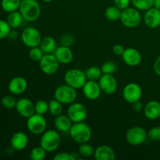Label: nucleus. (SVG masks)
<instances>
[{"mask_svg":"<svg viewBox=\"0 0 160 160\" xmlns=\"http://www.w3.org/2000/svg\"><path fill=\"white\" fill-rule=\"evenodd\" d=\"M19 11L23 20L34 22L40 17L41 6L37 0H21Z\"/></svg>","mask_w":160,"mask_h":160,"instance_id":"obj_1","label":"nucleus"},{"mask_svg":"<svg viewBox=\"0 0 160 160\" xmlns=\"http://www.w3.org/2000/svg\"><path fill=\"white\" fill-rule=\"evenodd\" d=\"M69 133L71 138L79 145L88 142L92 135V129L87 123H84V121L73 123Z\"/></svg>","mask_w":160,"mask_h":160,"instance_id":"obj_2","label":"nucleus"},{"mask_svg":"<svg viewBox=\"0 0 160 160\" xmlns=\"http://www.w3.org/2000/svg\"><path fill=\"white\" fill-rule=\"evenodd\" d=\"M61 138L59 133L55 130L45 131L40 139V145L46 152H52L59 148Z\"/></svg>","mask_w":160,"mask_h":160,"instance_id":"obj_3","label":"nucleus"},{"mask_svg":"<svg viewBox=\"0 0 160 160\" xmlns=\"http://www.w3.org/2000/svg\"><path fill=\"white\" fill-rule=\"evenodd\" d=\"M66 84L75 89L82 88L88 81L85 72L79 69H70L64 74Z\"/></svg>","mask_w":160,"mask_h":160,"instance_id":"obj_4","label":"nucleus"},{"mask_svg":"<svg viewBox=\"0 0 160 160\" xmlns=\"http://www.w3.org/2000/svg\"><path fill=\"white\" fill-rule=\"evenodd\" d=\"M122 24L128 28H134L142 22V15L140 10L135 7H128L123 9L120 17Z\"/></svg>","mask_w":160,"mask_h":160,"instance_id":"obj_5","label":"nucleus"},{"mask_svg":"<svg viewBox=\"0 0 160 160\" xmlns=\"http://www.w3.org/2000/svg\"><path fill=\"white\" fill-rule=\"evenodd\" d=\"M78 93L77 89L70 87L68 84L60 85L55 90L54 98L62 104H71L76 100Z\"/></svg>","mask_w":160,"mask_h":160,"instance_id":"obj_6","label":"nucleus"},{"mask_svg":"<svg viewBox=\"0 0 160 160\" xmlns=\"http://www.w3.org/2000/svg\"><path fill=\"white\" fill-rule=\"evenodd\" d=\"M27 128L33 134H42L47 128V121L44 115L34 113L28 118Z\"/></svg>","mask_w":160,"mask_h":160,"instance_id":"obj_7","label":"nucleus"},{"mask_svg":"<svg viewBox=\"0 0 160 160\" xmlns=\"http://www.w3.org/2000/svg\"><path fill=\"white\" fill-rule=\"evenodd\" d=\"M148 138V132L142 127H133L126 133V140L128 144L138 146L145 143Z\"/></svg>","mask_w":160,"mask_h":160,"instance_id":"obj_8","label":"nucleus"},{"mask_svg":"<svg viewBox=\"0 0 160 160\" xmlns=\"http://www.w3.org/2000/svg\"><path fill=\"white\" fill-rule=\"evenodd\" d=\"M42 39L40 32L34 27H28L21 33L22 42L30 48L39 46Z\"/></svg>","mask_w":160,"mask_h":160,"instance_id":"obj_9","label":"nucleus"},{"mask_svg":"<svg viewBox=\"0 0 160 160\" xmlns=\"http://www.w3.org/2000/svg\"><path fill=\"white\" fill-rule=\"evenodd\" d=\"M39 66L44 73L47 75H53L59 70V62L54 54H44L39 61Z\"/></svg>","mask_w":160,"mask_h":160,"instance_id":"obj_10","label":"nucleus"},{"mask_svg":"<svg viewBox=\"0 0 160 160\" xmlns=\"http://www.w3.org/2000/svg\"><path fill=\"white\" fill-rule=\"evenodd\" d=\"M88 111L85 106L80 102H73L70 104L67 110V116L73 123L84 121L87 118Z\"/></svg>","mask_w":160,"mask_h":160,"instance_id":"obj_11","label":"nucleus"},{"mask_svg":"<svg viewBox=\"0 0 160 160\" xmlns=\"http://www.w3.org/2000/svg\"><path fill=\"white\" fill-rule=\"evenodd\" d=\"M142 96V89L137 83H129L125 86L123 90V98L127 102L131 103V104L140 101Z\"/></svg>","mask_w":160,"mask_h":160,"instance_id":"obj_12","label":"nucleus"},{"mask_svg":"<svg viewBox=\"0 0 160 160\" xmlns=\"http://www.w3.org/2000/svg\"><path fill=\"white\" fill-rule=\"evenodd\" d=\"M82 90L84 97L91 101L98 99L102 92L99 84H98V81H88V80L83 86Z\"/></svg>","mask_w":160,"mask_h":160,"instance_id":"obj_13","label":"nucleus"},{"mask_svg":"<svg viewBox=\"0 0 160 160\" xmlns=\"http://www.w3.org/2000/svg\"><path fill=\"white\" fill-rule=\"evenodd\" d=\"M16 110L20 117L23 118H29L31 116L35 113L34 104L28 98H22L17 102Z\"/></svg>","mask_w":160,"mask_h":160,"instance_id":"obj_14","label":"nucleus"},{"mask_svg":"<svg viewBox=\"0 0 160 160\" xmlns=\"http://www.w3.org/2000/svg\"><path fill=\"white\" fill-rule=\"evenodd\" d=\"M98 84L102 89V92L107 95H112L117 92V81L112 74H104L103 73L100 79L98 80Z\"/></svg>","mask_w":160,"mask_h":160,"instance_id":"obj_15","label":"nucleus"},{"mask_svg":"<svg viewBox=\"0 0 160 160\" xmlns=\"http://www.w3.org/2000/svg\"><path fill=\"white\" fill-rule=\"evenodd\" d=\"M121 57L124 63L129 67H137L141 63L142 59L140 52L134 48H125Z\"/></svg>","mask_w":160,"mask_h":160,"instance_id":"obj_16","label":"nucleus"},{"mask_svg":"<svg viewBox=\"0 0 160 160\" xmlns=\"http://www.w3.org/2000/svg\"><path fill=\"white\" fill-rule=\"evenodd\" d=\"M144 22L148 28L151 29L159 28L160 26V10L155 7L150 8L145 11L144 15Z\"/></svg>","mask_w":160,"mask_h":160,"instance_id":"obj_17","label":"nucleus"},{"mask_svg":"<svg viewBox=\"0 0 160 160\" xmlns=\"http://www.w3.org/2000/svg\"><path fill=\"white\" fill-rule=\"evenodd\" d=\"M28 88V81L23 77L12 78L8 84V89L12 95H21Z\"/></svg>","mask_w":160,"mask_h":160,"instance_id":"obj_18","label":"nucleus"},{"mask_svg":"<svg viewBox=\"0 0 160 160\" xmlns=\"http://www.w3.org/2000/svg\"><path fill=\"white\" fill-rule=\"evenodd\" d=\"M28 144V138L25 133L18 131L12 134L10 140L11 148L16 151H22Z\"/></svg>","mask_w":160,"mask_h":160,"instance_id":"obj_19","label":"nucleus"},{"mask_svg":"<svg viewBox=\"0 0 160 160\" xmlns=\"http://www.w3.org/2000/svg\"><path fill=\"white\" fill-rule=\"evenodd\" d=\"M54 55L59 63L68 64L72 62L73 59V54L70 47L60 45L56 48Z\"/></svg>","mask_w":160,"mask_h":160,"instance_id":"obj_20","label":"nucleus"},{"mask_svg":"<svg viewBox=\"0 0 160 160\" xmlns=\"http://www.w3.org/2000/svg\"><path fill=\"white\" fill-rule=\"evenodd\" d=\"M94 157L96 160H114L116 159V154L110 146L102 145L95 148Z\"/></svg>","mask_w":160,"mask_h":160,"instance_id":"obj_21","label":"nucleus"},{"mask_svg":"<svg viewBox=\"0 0 160 160\" xmlns=\"http://www.w3.org/2000/svg\"><path fill=\"white\" fill-rule=\"evenodd\" d=\"M144 114L147 119L154 120L160 117V102L156 100L150 101L144 106Z\"/></svg>","mask_w":160,"mask_h":160,"instance_id":"obj_22","label":"nucleus"},{"mask_svg":"<svg viewBox=\"0 0 160 160\" xmlns=\"http://www.w3.org/2000/svg\"><path fill=\"white\" fill-rule=\"evenodd\" d=\"M73 122L71 121L68 116L65 115H59L58 117H56L54 121L55 128L57 129V131L60 132H69L71 128Z\"/></svg>","mask_w":160,"mask_h":160,"instance_id":"obj_23","label":"nucleus"},{"mask_svg":"<svg viewBox=\"0 0 160 160\" xmlns=\"http://www.w3.org/2000/svg\"><path fill=\"white\" fill-rule=\"evenodd\" d=\"M39 47L45 54H50L54 52L56 48V43L55 39L50 36L43 38L40 42Z\"/></svg>","mask_w":160,"mask_h":160,"instance_id":"obj_24","label":"nucleus"},{"mask_svg":"<svg viewBox=\"0 0 160 160\" xmlns=\"http://www.w3.org/2000/svg\"><path fill=\"white\" fill-rule=\"evenodd\" d=\"M23 18L21 13L20 12V11L17 10L9 12L7 19H6V21L12 29H17L19 27H20V25L23 23Z\"/></svg>","mask_w":160,"mask_h":160,"instance_id":"obj_25","label":"nucleus"},{"mask_svg":"<svg viewBox=\"0 0 160 160\" xmlns=\"http://www.w3.org/2000/svg\"><path fill=\"white\" fill-rule=\"evenodd\" d=\"M121 12V9L114 5V6H110L106 8L105 10V16L106 19L110 21H117V20H120Z\"/></svg>","mask_w":160,"mask_h":160,"instance_id":"obj_26","label":"nucleus"},{"mask_svg":"<svg viewBox=\"0 0 160 160\" xmlns=\"http://www.w3.org/2000/svg\"><path fill=\"white\" fill-rule=\"evenodd\" d=\"M21 0H2V9L6 12H11L18 10Z\"/></svg>","mask_w":160,"mask_h":160,"instance_id":"obj_27","label":"nucleus"},{"mask_svg":"<svg viewBox=\"0 0 160 160\" xmlns=\"http://www.w3.org/2000/svg\"><path fill=\"white\" fill-rule=\"evenodd\" d=\"M85 74L88 81H98L103 73L101 68L96 67V66H93V67H91L87 69V70L85 71Z\"/></svg>","mask_w":160,"mask_h":160,"instance_id":"obj_28","label":"nucleus"},{"mask_svg":"<svg viewBox=\"0 0 160 160\" xmlns=\"http://www.w3.org/2000/svg\"><path fill=\"white\" fill-rule=\"evenodd\" d=\"M48 112L53 117H58L61 115L62 112V104L55 98L51 100L48 102Z\"/></svg>","mask_w":160,"mask_h":160,"instance_id":"obj_29","label":"nucleus"},{"mask_svg":"<svg viewBox=\"0 0 160 160\" xmlns=\"http://www.w3.org/2000/svg\"><path fill=\"white\" fill-rule=\"evenodd\" d=\"M78 152L79 153L80 156H82L83 158H89L91 156H94L95 149L91 145H89L88 142L83 144H80L78 147Z\"/></svg>","mask_w":160,"mask_h":160,"instance_id":"obj_30","label":"nucleus"},{"mask_svg":"<svg viewBox=\"0 0 160 160\" xmlns=\"http://www.w3.org/2000/svg\"><path fill=\"white\" fill-rule=\"evenodd\" d=\"M131 3L140 11H146L153 7L154 0H131Z\"/></svg>","mask_w":160,"mask_h":160,"instance_id":"obj_31","label":"nucleus"},{"mask_svg":"<svg viewBox=\"0 0 160 160\" xmlns=\"http://www.w3.org/2000/svg\"><path fill=\"white\" fill-rule=\"evenodd\" d=\"M47 152L42 146L34 147L30 152V158L32 160H42L46 156Z\"/></svg>","mask_w":160,"mask_h":160,"instance_id":"obj_32","label":"nucleus"},{"mask_svg":"<svg viewBox=\"0 0 160 160\" xmlns=\"http://www.w3.org/2000/svg\"><path fill=\"white\" fill-rule=\"evenodd\" d=\"M101 70L104 74L113 75L117 70V65L116 62H112V61H107L102 65Z\"/></svg>","mask_w":160,"mask_h":160,"instance_id":"obj_33","label":"nucleus"},{"mask_svg":"<svg viewBox=\"0 0 160 160\" xmlns=\"http://www.w3.org/2000/svg\"><path fill=\"white\" fill-rule=\"evenodd\" d=\"M35 113L45 115L48 112V102L45 100H39L34 104Z\"/></svg>","mask_w":160,"mask_h":160,"instance_id":"obj_34","label":"nucleus"},{"mask_svg":"<svg viewBox=\"0 0 160 160\" xmlns=\"http://www.w3.org/2000/svg\"><path fill=\"white\" fill-rule=\"evenodd\" d=\"M44 54L45 53L43 52V51L41 49L39 46L31 48L29 50V57L33 61H38L39 62L42 56H44Z\"/></svg>","mask_w":160,"mask_h":160,"instance_id":"obj_35","label":"nucleus"},{"mask_svg":"<svg viewBox=\"0 0 160 160\" xmlns=\"http://www.w3.org/2000/svg\"><path fill=\"white\" fill-rule=\"evenodd\" d=\"M17 100L12 95H6L1 100V103L6 109H13L17 105Z\"/></svg>","mask_w":160,"mask_h":160,"instance_id":"obj_36","label":"nucleus"},{"mask_svg":"<svg viewBox=\"0 0 160 160\" xmlns=\"http://www.w3.org/2000/svg\"><path fill=\"white\" fill-rule=\"evenodd\" d=\"M11 29L12 28H10L6 20H0V39L7 38Z\"/></svg>","mask_w":160,"mask_h":160,"instance_id":"obj_37","label":"nucleus"},{"mask_svg":"<svg viewBox=\"0 0 160 160\" xmlns=\"http://www.w3.org/2000/svg\"><path fill=\"white\" fill-rule=\"evenodd\" d=\"M148 138L154 142H159L160 141V127H153L148 131Z\"/></svg>","mask_w":160,"mask_h":160,"instance_id":"obj_38","label":"nucleus"},{"mask_svg":"<svg viewBox=\"0 0 160 160\" xmlns=\"http://www.w3.org/2000/svg\"><path fill=\"white\" fill-rule=\"evenodd\" d=\"M74 43V38L71 34H64L61 38V44L64 46L70 47Z\"/></svg>","mask_w":160,"mask_h":160,"instance_id":"obj_39","label":"nucleus"},{"mask_svg":"<svg viewBox=\"0 0 160 160\" xmlns=\"http://www.w3.org/2000/svg\"><path fill=\"white\" fill-rule=\"evenodd\" d=\"M114 5L117 7L120 8L121 10L129 7V5L131 4V0H113Z\"/></svg>","mask_w":160,"mask_h":160,"instance_id":"obj_40","label":"nucleus"},{"mask_svg":"<svg viewBox=\"0 0 160 160\" xmlns=\"http://www.w3.org/2000/svg\"><path fill=\"white\" fill-rule=\"evenodd\" d=\"M54 160H73L71 153L59 152L53 157Z\"/></svg>","mask_w":160,"mask_h":160,"instance_id":"obj_41","label":"nucleus"},{"mask_svg":"<svg viewBox=\"0 0 160 160\" xmlns=\"http://www.w3.org/2000/svg\"><path fill=\"white\" fill-rule=\"evenodd\" d=\"M124 50V47L122 45H120V44H117V45H115L112 47V52H113V53L116 56H121L123 55Z\"/></svg>","mask_w":160,"mask_h":160,"instance_id":"obj_42","label":"nucleus"},{"mask_svg":"<svg viewBox=\"0 0 160 160\" xmlns=\"http://www.w3.org/2000/svg\"><path fill=\"white\" fill-rule=\"evenodd\" d=\"M153 70H154L156 74L160 77V56L155 61L154 65H153Z\"/></svg>","mask_w":160,"mask_h":160,"instance_id":"obj_43","label":"nucleus"},{"mask_svg":"<svg viewBox=\"0 0 160 160\" xmlns=\"http://www.w3.org/2000/svg\"><path fill=\"white\" fill-rule=\"evenodd\" d=\"M133 109L136 112H141V111L143 110L144 106L140 101H138L136 102L133 103Z\"/></svg>","mask_w":160,"mask_h":160,"instance_id":"obj_44","label":"nucleus"},{"mask_svg":"<svg viewBox=\"0 0 160 160\" xmlns=\"http://www.w3.org/2000/svg\"><path fill=\"white\" fill-rule=\"evenodd\" d=\"M18 37H19L18 32H17L15 29H11L10 32H9V35H8L7 38H9L10 40L15 41L18 38Z\"/></svg>","mask_w":160,"mask_h":160,"instance_id":"obj_45","label":"nucleus"},{"mask_svg":"<svg viewBox=\"0 0 160 160\" xmlns=\"http://www.w3.org/2000/svg\"><path fill=\"white\" fill-rule=\"evenodd\" d=\"M153 7L156 8V9L160 10V0H154V3H153Z\"/></svg>","mask_w":160,"mask_h":160,"instance_id":"obj_46","label":"nucleus"},{"mask_svg":"<svg viewBox=\"0 0 160 160\" xmlns=\"http://www.w3.org/2000/svg\"><path fill=\"white\" fill-rule=\"evenodd\" d=\"M43 2H52L53 0H42Z\"/></svg>","mask_w":160,"mask_h":160,"instance_id":"obj_47","label":"nucleus"}]
</instances>
